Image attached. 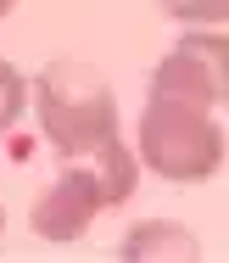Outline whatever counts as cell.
<instances>
[{
    "instance_id": "6da1fadb",
    "label": "cell",
    "mask_w": 229,
    "mask_h": 263,
    "mask_svg": "<svg viewBox=\"0 0 229 263\" xmlns=\"http://www.w3.org/2000/svg\"><path fill=\"white\" fill-rule=\"evenodd\" d=\"M134 185H140V157L123 146V140H101V146H90V152H73V157H61L56 179L34 196V208H28V230L39 235V241H78L90 224H95V213L107 208H123L129 196H134Z\"/></svg>"
},
{
    "instance_id": "7a4b0ae2",
    "label": "cell",
    "mask_w": 229,
    "mask_h": 263,
    "mask_svg": "<svg viewBox=\"0 0 229 263\" xmlns=\"http://www.w3.org/2000/svg\"><path fill=\"white\" fill-rule=\"evenodd\" d=\"M28 101L39 112V135L51 140L56 157H73V152H90L101 140H117V96H112V84H107L101 67H90L78 56L45 62L28 79Z\"/></svg>"
},
{
    "instance_id": "3957f363",
    "label": "cell",
    "mask_w": 229,
    "mask_h": 263,
    "mask_svg": "<svg viewBox=\"0 0 229 263\" xmlns=\"http://www.w3.org/2000/svg\"><path fill=\"white\" fill-rule=\"evenodd\" d=\"M224 123L213 118V106L179 101L162 90H145V112H140V168H151L168 185H201L224 168Z\"/></svg>"
},
{
    "instance_id": "277c9868",
    "label": "cell",
    "mask_w": 229,
    "mask_h": 263,
    "mask_svg": "<svg viewBox=\"0 0 229 263\" xmlns=\"http://www.w3.org/2000/svg\"><path fill=\"white\" fill-rule=\"evenodd\" d=\"M145 90H162V96H179V101H196V106H224L229 101V34L184 28L162 51V62L151 67Z\"/></svg>"
},
{
    "instance_id": "5b68a950",
    "label": "cell",
    "mask_w": 229,
    "mask_h": 263,
    "mask_svg": "<svg viewBox=\"0 0 229 263\" xmlns=\"http://www.w3.org/2000/svg\"><path fill=\"white\" fill-rule=\"evenodd\" d=\"M117 258L123 263H157V258L190 263V258H201V241H196L184 224H173V218H145V224H134V230L117 241Z\"/></svg>"
},
{
    "instance_id": "8992f818",
    "label": "cell",
    "mask_w": 229,
    "mask_h": 263,
    "mask_svg": "<svg viewBox=\"0 0 229 263\" xmlns=\"http://www.w3.org/2000/svg\"><path fill=\"white\" fill-rule=\"evenodd\" d=\"M23 106H28V79H23L11 62H0V135L23 118Z\"/></svg>"
},
{
    "instance_id": "52a82bcc",
    "label": "cell",
    "mask_w": 229,
    "mask_h": 263,
    "mask_svg": "<svg viewBox=\"0 0 229 263\" xmlns=\"http://www.w3.org/2000/svg\"><path fill=\"white\" fill-rule=\"evenodd\" d=\"M157 6L168 11L173 23H184V28H213V23H224L218 0H157Z\"/></svg>"
},
{
    "instance_id": "ba28073f",
    "label": "cell",
    "mask_w": 229,
    "mask_h": 263,
    "mask_svg": "<svg viewBox=\"0 0 229 263\" xmlns=\"http://www.w3.org/2000/svg\"><path fill=\"white\" fill-rule=\"evenodd\" d=\"M11 6H17V0H0V17H6V11H11Z\"/></svg>"
},
{
    "instance_id": "9c48e42d",
    "label": "cell",
    "mask_w": 229,
    "mask_h": 263,
    "mask_svg": "<svg viewBox=\"0 0 229 263\" xmlns=\"http://www.w3.org/2000/svg\"><path fill=\"white\" fill-rule=\"evenodd\" d=\"M218 11H224V23H229V0H218Z\"/></svg>"
},
{
    "instance_id": "30bf717a",
    "label": "cell",
    "mask_w": 229,
    "mask_h": 263,
    "mask_svg": "<svg viewBox=\"0 0 229 263\" xmlns=\"http://www.w3.org/2000/svg\"><path fill=\"white\" fill-rule=\"evenodd\" d=\"M0 230H6V213H0Z\"/></svg>"
}]
</instances>
